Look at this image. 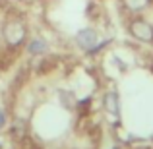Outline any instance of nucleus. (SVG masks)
Returning <instances> with one entry per match:
<instances>
[{"mask_svg":"<svg viewBox=\"0 0 153 149\" xmlns=\"http://www.w3.org/2000/svg\"><path fill=\"white\" fill-rule=\"evenodd\" d=\"M2 33H4V41L10 47H19L27 37V29L19 19H10V21H6Z\"/></svg>","mask_w":153,"mask_h":149,"instance_id":"obj_1","label":"nucleus"},{"mask_svg":"<svg viewBox=\"0 0 153 149\" xmlns=\"http://www.w3.org/2000/svg\"><path fill=\"white\" fill-rule=\"evenodd\" d=\"M130 33L134 35L136 39L143 41V43L153 41V27L147 21H143V19H134V21L130 23Z\"/></svg>","mask_w":153,"mask_h":149,"instance_id":"obj_2","label":"nucleus"},{"mask_svg":"<svg viewBox=\"0 0 153 149\" xmlns=\"http://www.w3.org/2000/svg\"><path fill=\"white\" fill-rule=\"evenodd\" d=\"M76 41H78V45L82 47V49L91 50L95 47V43H97V33H95L93 29H82L76 35Z\"/></svg>","mask_w":153,"mask_h":149,"instance_id":"obj_3","label":"nucleus"},{"mask_svg":"<svg viewBox=\"0 0 153 149\" xmlns=\"http://www.w3.org/2000/svg\"><path fill=\"white\" fill-rule=\"evenodd\" d=\"M149 2L151 0H124V6H126L128 10H132V12H140V10H143V8L149 6Z\"/></svg>","mask_w":153,"mask_h":149,"instance_id":"obj_4","label":"nucleus"},{"mask_svg":"<svg viewBox=\"0 0 153 149\" xmlns=\"http://www.w3.org/2000/svg\"><path fill=\"white\" fill-rule=\"evenodd\" d=\"M27 50H29L31 54H41V52L47 50V43L43 41V39H33V41L27 45Z\"/></svg>","mask_w":153,"mask_h":149,"instance_id":"obj_5","label":"nucleus"},{"mask_svg":"<svg viewBox=\"0 0 153 149\" xmlns=\"http://www.w3.org/2000/svg\"><path fill=\"white\" fill-rule=\"evenodd\" d=\"M105 107H107L108 112H118V97H116V93H108L107 97H105Z\"/></svg>","mask_w":153,"mask_h":149,"instance_id":"obj_6","label":"nucleus"},{"mask_svg":"<svg viewBox=\"0 0 153 149\" xmlns=\"http://www.w3.org/2000/svg\"><path fill=\"white\" fill-rule=\"evenodd\" d=\"M4 122H6V114L2 112V108H0V128L4 126Z\"/></svg>","mask_w":153,"mask_h":149,"instance_id":"obj_7","label":"nucleus"}]
</instances>
